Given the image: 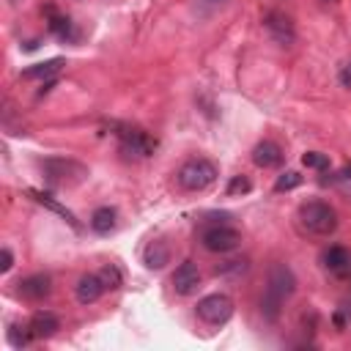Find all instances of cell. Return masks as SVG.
<instances>
[{
  "instance_id": "cell-22",
  "label": "cell",
  "mask_w": 351,
  "mask_h": 351,
  "mask_svg": "<svg viewBox=\"0 0 351 351\" xmlns=\"http://www.w3.org/2000/svg\"><path fill=\"white\" fill-rule=\"evenodd\" d=\"M99 277H101V282H104V288H107V291H115V288H121V282H123V277H121V269H118L115 263L104 266V269L99 271Z\"/></svg>"
},
{
  "instance_id": "cell-1",
  "label": "cell",
  "mask_w": 351,
  "mask_h": 351,
  "mask_svg": "<svg viewBox=\"0 0 351 351\" xmlns=\"http://www.w3.org/2000/svg\"><path fill=\"white\" fill-rule=\"evenodd\" d=\"M296 291V277L291 271L288 263H271L269 269V280H266V291L261 296V315L263 321L274 324L282 313V304L285 299H291Z\"/></svg>"
},
{
  "instance_id": "cell-27",
  "label": "cell",
  "mask_w": 351,
  "mask_h": 351,
  "mask_svg": "<svg viewBox=\"0 0 351 351\" xmlns=\"http://www.w3.org/2000/svg\"><path fill=\"white\" fill-rule=\"evenodd\" d=\"M340 85H346V88H351V60L340 69Z\"/></svg>"
},
{
  "instance_id": "cell-3",
  "label": "cell",
  "mask_w": 351,
  "mask_h": 351,
  "mask_svg": "<svg viewBox=\"0 0 351 351\" xmlns=\"http://www.w3.org/2000/svg\"><path fill=\"white\" fill-rule=\"evenodd\" d=\"M299 225L313 236H329L337 228V211L324 200H307L299 206Z\"/></svg>"
},
{
  "instance_id": "cell-12",
  "label": "cell",
  "mask_w": 351,
  "mask_h": 351,
  "mask_svg": "<svg viewBox=\"0 0 351 351\" xmlns=\"http://www.w3.org/2000/svg\"><path fill=\"white\" fill-rule=\"evenodd\" d=\"M285 159L282 148L274 143V140H261L255 148H252V162L263 170H271V167H280Z\"/></svg>"
},
{
  "instance_id": "cell-14",
  "label": "cell",
  "mask_w": 351,
  "mask_h": 351,
  "mask_svg": "<svg viewBox=\"0 0 351 351\" xmlns=\"http://www.w3.org/2000/svg\"><path fill=\"white\" fill-rule=\"evenodd\" d=\"M27 326H30V332H33L36 340H47V337H52V335L60 329V321H58L55 313L38 310V313H33V318L27 321Z\"/></svg>"
},
{
  "instance_id": "cell-28",
  "label": "cell",
  "mask_w": 351,
  "mask_h": 351,
  "mask_svg": "<svg viewBox=\"0 0 351 351\" xmlns=\"http://www.w3.org/2000/svg\"><path fill=\"white\" fill-rule=\"evenodd\" d=\"M203 3H211V5H219V3H225V0H203Z\"/></svg>"
},
{
  "instance_id": "cell-21",
  "label": "cell",
  "mask_w": 351,
  "mask_h": 351,
  "mask_svg": "<svg viewBox=\"0 0 351 351\" xmlns=\"http://www.w3.org/2000/svg\"><path fill=\"white\" fill-rule=\"evenodd\" d=\"M302 165L310 167V170H329V154H321V151H307L302 154Z\"/></svg>"
},
{
  "instance_id": "cell-25",
  "label": "cell",
  "mask_w": 351,
  "mask_h": 351,
  "mask_svg": "<svg viewBox=\"0 0 351 351\" xmlns=\"http://www.w3.org/2000/svg\"><path fill=\"white\" fill-rule=\"evenodd\" d=\"M217 271H222V274H244L247 271V261L241 258V261H225Z\"/></svg>"
},
{
  "instance_id": "cell-10",
  "label": "cell",
  "mask_w": 351,
  "mask_h": 351,
  "mask_svg": "<svg viewBox=\"0 0 351 351\" xmlns=\"http://www.w3.org/2000/svg\"><path fill=\"white\" fill-rule=\"evenodd\" d=\"M16 293L27 302H41L52 293V277L49 274H30L16 282Z\"/></svg>"
},
{
  "instance_id": "cell-9",
  "label": "cell",
  "mask_w": 351,
  "mask_h": 351,
  "mask_svg": "<svg viewBox=\"0 0 351 351\" xmlns=\"http://www.w3.org/2000/svg\"><path fill=\"white\" fill-rule=\"evenodd\" d=\"M203 277H200V269L195 266V261H184L176 266L173 271V291L178 296H192L197 288H200Z\"/></svg>"
},
{
  "instance_id": "cell-24",
  "label": "cell",
  "mask_w": 351,
  "mask_h": 351,
  "mask_svg": "<svg viewBox=\"0 0 351 351\" xmlns=\"http://www.w3.org/2000/svg\"><path fill=\"white\" fill-rule=\"evenodd\" d=\"M252 189V181L247 176H233L228 184V195H247Z\"/></svg>"
},
{
  "instance_id": "cell-26",
  "label": "cell",
  "mask_w": 351,
  "mask_h": 351,
  "mask_svg": "<svg viewBox=\"0 0 351 351\" xmlns=\"http://www.w3.org/2000/svg\"><path fill=\"white\" fill-rule=\"evenodd\" d=\"M11 266H14V252H11L8 247H3V250H0V271L5 274Z\"/></svg>"
},
{
  "instance_id": "cell-7",
  "label": "cell",
  "mask_w": 351,
  "mask_h": 351,
  "mask_svg": "<svg viewBox=\"0 0 351 351\" xmlns=\"http://www.w3.org/2000/svg\"><path fill=\"white\" fill-rule=\"evenodd\" d=\"M197 318L203 321V324H208V326H222V324H228L230 321V315H233V302H230V296H225V293H208V296H203L200 302H197Z\"/></svg>"
},
{
  "instance_id": "cell-13",
  "label": "cell",
  "mask_w": 351,
  "mask_h": 351,
  "mask_svg": "<svg viewBox=\"0 0 351 351\" xmlns=\"http://www.w3.org/2000/svg\"><path fill=\"white\" fill-rule=\"evenodd\" d=\"M104 291H107V288H104V282H101L99 274H85V277H80L77 285H74V293H77V302H80V304H93L96 299H101Z\"/></svg>"
},
{
  "instance_id": "cell-16",
  "label": "cell",
  "mask_w": 351,
  "mask_h": 351,
  "mask_svg": "<svg viewBox=\"0 0 351 351\" xmlns=\"http://www.w3.org/2000/svg\"><path fill=\"white\" fill-rule=\"evenodd\" d=\"M60 69H63V58H52V60H44V63H36V66L25 69L22 77H25V80H49V77H55Z\"/></svg>"
},
{
  "instance_id": "cell-18",
  "label": "cell",
  "mask_w": 351,
  "mask_h": 351,
  "mask_svg": "<svg viewBox=\"0 0 351 351\" xmlns=\"http://www.w3.org/2000/svg\"><path fill=\"white\" fill-rule=\"evenodd\" d=\"M90 228H93L96 233H110V230L115 228V208H110V206L96 208V211L90 214Z\"/></svg>"
},
{
  "instance_id": "cell-4",
  "label": "cell",
  "mask_w": 351,
  "mask_h": 351,
  "mask_svg": "<svg viewBox=\"0 0 351 351\" xmlns=\"http://www.w3.org/2000/svg\"><path fill=\"white\" fill-rule=\"evenodd\" d=\"M41 170L47 176V181L52 186H77L85 176H88V167L77 159H66V156H49L41 162Z\"/></svg>"
},
{
  "instance_id": "cell-15",
  "label": "cell",
  "mask_w": 351,
  "mask_h": 351,
  "mask_svg": "<svg viewBox=\"0 0 351 351\" xmlns=\"http://www.w3.org/2000/svg\"><path fill=\"white\" fill-rule=\"evenodd\" d=\"M143 263H145L148 269H162L165 263H170V247H167L162 239L148 241V247L143 250Z\"/></svg>"
},
{
  "instance_id": "cell-8",
  "label": "cell",
  "mask_w": 351,
  "mask_h": 351,
  "mask_svg": "<svg viewBox=\"0 0 351 351\" xmlns=\"http://www.w3.org/2000/svg\"><path fill=\"white\" fill-rule=\"evenodd\" d=\"M263 27H266V33H269L280 47H291L293 38H296L293 22H291L282 11H269V14L263 16Z\"/></svg>"
},
{
  "instance_id": "cell-2",
  "label": "cell",
  "mask_w": 351,
  "mask_h": 351,
  "mask_svg": "<svg viewBox=\"0 0 351 351\" xmlns=\"http://www.w3.org/2000/svg\"><path fill=\"white\" fill-rule=\"evenodd\" d=\"M217 176H219L217 165L208 162V159H203V156L186 159V162L176 170V181H178V186L186 189V192H203V189H208V186L217 181Z\"/></svg>"
},
{
  "instance_id": "cell-11",
  "label": "cell",
  "mask_w": 351,
  "mask_h": 351,
  "mask_svg": "<svg viewBox=\"0 0 351 351\" xmlns=\"http://www.w3.org/2000/svg\"><path fill=\"white\" fill-rule=\"evenodd\" d=\"M324 269L340 280H351V250L346 247H329L324 252Z\"/></svg>"
},
{
  "instance_id": "cell-17",
  "label": "cell",
  "mask_w": 351,
  "mask_h": 351,
  "mask_svg": "<svg viewBox=\"0 0 351 351\" xmlns=\"http://www.w3.org/2000/svg\"><path fill=\"white\" fill-rule=\"evenodd\" d=\"M47 14H49V30H52L58 38H63V41L77 38V33H74V22H71L69 16H58L52 8H47Z\"/></svg>"
},
{
  "instance_id": "cell-5",
  "label": "cell",
  "mask_w": 351,
  "mask_h": 351,
  "mask_svg": "<svg viewBox=\"0 0 351 351\" xmlns=\"http://www.w3.org/2000/svg\"><path fill=\"white\" fill-rule=\"evenodd\" d=\"M118 132V140H121V151L126 154V156H134V159H145V156H151L154 154V148H156V140L145 132V129H137V126H126V123H121V126H115Z\"/></svg>"
},
{
  "instance_id": "cell-19",
  "label": "cell",
  "mask_w": 351,
  "mask_h": 351,
  "mask_svg": "<svg viewBox=\"0 0 351 351\" xmlns=\"http://www.w3.org/2000/svg\"><path fill=\"white\" fill-rule=\"evenodd\" d=\"M30 195H33V197H36V200H38L41 206H47V208H52L55 214H60V217H63V219H66V222H69L71 228H77V219H74V214H71V211H69L66 206H60V203H58L55 197H49V195H44V192H36V189H33Z\"/></svg>"
},
{
  "instance_id": "cell-6",
  "label": "cell",
  "mask_w": 351,
  "mask_h": 351,
  "mask_svg": "<svg viewBox=\"0 0 351 351\" xmlns=\"http://www.w3.org/2000/svg\"><path fill=\"white\" fill-rule=\"evenodd\" d=\"M200 244L208 250V252H233L239 244H241V233L236 228H230L228 222H214L208 225L203 233H200Z\"/></svg>"
},
{
  "instance_id": "cell-20",
  "label": "cell",
  "mask_w": 351,
  "mask_h": 351,
  "mask_svg": "<svg viewBox=\"0 0 351 351\" xmlns=\"http://www.w3.org/2000/svg\"><path fill=\"white\" fill-rule=\"evenodd\" d=\"M8 340H11V346L14 348H22V346H27L30 340H36L33 337V332H30V326L27 324H11V329H8Z\"/></svg>"
},
{
  "instance_id": "cell-23",
  "label": "cell",
  "mask_w": 351,
  "mask_h": 351,
  "mask_svg": "<svg viewBox=\"0 0 351 351\" xmlns=\"http://www.w3.org/2000/svg\"><path fill=\"white\" fill-rule=\"evenodd\" d=\"M299 184H302V176H299L296 170H285L282 176H277L274 189H277V192H288V189H296Z\"/></svg>"
}]
</instances>
